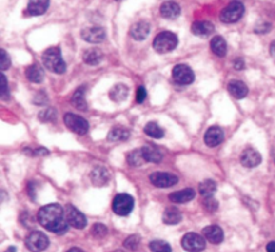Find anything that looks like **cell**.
<instances>
[{
	"label": "cell",
	"mask_w": 275,
	"mask_h": 252,
	"mask_svg": "<svg viewBox=\"0 0 275 252\" xmlns=\"http://www.w3.org/2000/svg\"><path fill=\"white\" fill-rule=\"evenodd\" d=\"M38 221L46 230L57 235H63L69 230V221L66 219V212L59 204H49L39 209Z\"/></svg>",
	"instance_id": "obj_1"
},
{
	"label": "cell",
	"mask_w": 275,
	"mask_h": 252,
	"mask_svg": "<svg viewBox=\"0 0 275 252\" xmlns=\"http://www.w3.org/2000/svg\"><path fill=\"white\" fill-rule=\"evenodd\" d=\"M42 60L46 69H49L55 74H63L66 71V63L58 47L47 48L42 55Z\"/></svg>",
	"instance_id": "obj_2"
},
{
	"label": "cell",
	"mask_w": 275,
	"mask_h": 252,
	"mask_svg": "<svg viewBox=\"0 0 275 252\" xmlns=\"http://www.w3.org/2000/svg\"><path fill=\"white\" fill-rule=\"evenodd\" d=\"M177 42H178L177 37H176L173 32L162 31L155 38V40H153V48L156 50L157 53L160 54L171 53L172 50L176 48Z\"/></svg>",
	"instance_id": "obj_3"
},
{
	"label": "cell",
	"mask_w": 275,
	"mask_h": 252,
	"mask_svg": "<svg viewBox=\"0 0 275 252\" xmlns=\"http://www.w3.org/2000/svg\"><path fill=\"white\" fill-rule=\"evenodd\" d=\"M133 207H135V200L128 193L117 194L112 204L114 213L118 214V216H128L133 211Z\"/></svg>",
	"instance_id": "obj_4"
},
{
	"label": "cell",
	"mask_w": 275,
	"mask_h": 252,
	"mask_svg": "<svg viewBox=\"0 0 275 252\" xmlns=\"http://www.w3.org/2000/svg\"><path fill=\"white\" fill-rule=\"evenodd\" d=\"M24 243H26V247H27L31 252H42L49 247L50 240L43 232L33 231V232L28 233Z\"/></svg>",
	"instance_id": "obj_5"
},
{
	"label": "cell",
	"mask_w": 275,
	"mask_h": 252,
	"mask_svg": "<svg viewBox=\"0 0 275 252\" xmlns=\"http://www.w3.org/2000/svg\"><path fill=\"white\" fill-rule=\"evenodd\" d=\"M244 14V5L240 1H231L220 12V19L224 23H235Z\"/></svg>",
	"instance_id": "obj_6"
},
{
	"label": "cell",
	"mask_w": 275,
	"mask_h": 252,
	"mask_svg": "<svg viewBox=\"0 0 275 252\" xmlns=\"http://www.w3.org/2000/svg\"><path fill=\"white\" fill-rule=\"evenodd\" d=\"M172 79L177 85H191L195 80V74L187 64H177L172 70Z\"/></svg>",
	"instance_id": "obj_7"
},
{
	"label": "cell",
	"mask_w": 275,
	"mask_h": 252,
	"mask_svg": "<svg viewBox=\"0 0 275 252\" xmlns=\"http://www.w3.org/2000/svg\"><path fill=\"white\" fill-rule=\"evenodd\" d=\"M65 125L70 129L71 132H74L77 134H86L89 132V122L85 118L76 116L73 113H67L63 117Z\"/></svg>",
	"instance_id": "obj_8"
},
{
	"label": "cell",
	"mask_w": 275,
	"mask_h": 252,
	"mask_svg": "<svg viewBox=\"0 0 275 252\" xmlns=\"http://www.w3.org/2000/svg\"><path fill=\"white\" fill-rule=\"evenodd\" d=\"M181 247L188 252H200L205 248V240L203 236L189 232L181 240Z\"/></svg>",
	"instance_id": "obj_9"
},
{
	"label": "cell",
	"mask_w": 275,
	"mask_h": 252,
	"mask_svg": "<svg viewBox=\"0 0 275 252\" xmlns=\"http://www.w3.org/2000/svg\"><path fill=\"white\" fill-rule=\"evenodd\" d=\"M151 182L157 188H171L178 182V177L172 173L165 172H156L149 177Z\"/></svg>",
	"instance_id": "obj_10"
},
{
	"label": "cell",
	"mask_w": 275,
	"mask_h": 252,
	"mask_svg": "<svg viewBox=\"0 0 275 252\" xmlns=\"http://www.w3.org/2000/svg\"><path fill=\"white\" fill-rule=\"evenodd\" d=\"M66 212V219L69 221V224L71 227H74L77 230H82V228H85L87 224V219L85 214L79 212L78 209L74 208V207H71L69 205L67 208L65 209Z\"/></svg>",
	"instance_id": "obj_11"
},
{
	"label": "cell",
	"mask_w": 275,
	"mask_h": 252,
	"mask_svg": "<svg viewBox=\"0 0 275 252\" xmlns=\"http://www.w3.org/2000/svg\"><path fill=\"white\" fill-rule=\"evenodd\" d=\"M81 37L83 40L89 43H101L105 40L106 32L102 27H89V28L82 30Z\"/></svg>",
	"instance_id": "obj_12"
},
{
	"label": "cell",
	"mask_w": 275,
	"mask_h": 252,
	"mask_svg": "<svg viewBox=\"0 0 275 252\" xmlns=\"http://www.w3.org/2000/svg\"><path fill=\"white\" fill-rule=\"evenodd\" d=\"M240 162L244 168H255L262 162V155L258 150L247 148L240 155Z\"/></svg>",
	"instance_id": "obj_13"
},
{
	"label": "cell",
	"mask_w": 275,
	"mask_h": 252,
	"mask_svg": "<svg viewBox=\"0 0 275 252\" xmlns=\"http://www.w3.org/2000/svg\"><path fill=\"white\" fill-rule=\"evenodd\" d=\"M224 139V133L219 126H211L204 134V142L210 148H215L217 145H220Z\"/></svg>",
	"instance_id": "obj_14"
},
{
	"label": "cell",
	"mask_w": 275,
	"mask_h": 252,
	"mask_svg": "<svg viewBox=\"0 0 275 252\" xmlns=\"http://www.w3.org/2000/svg\"><path fill=\"white\" fill-rule=\"evenodd\" d=\"M151 31V24L148 21H137L130 28V37L136 40H144Z\"/></svg>",
	"instance_id": "obj_15"
},
{
	"label": "cell",
	"mask_w": 275,
	"mask_h": 252,
	"mask_svg": "<svg viewBox=\"0 0 275 252\" xmlns=\"http://www.w3.org/2000/svg\"><path fill=\"white\" fill-rule=\"evenodd\" d=\"M203 235L207 240L212 243V244H220L223 239H224V233L223 230L217 225H208L203 230Z\"/></svg>",
	"instance_id": "obj_16"
},
{
	"label": "cell",
	"mask_w": 275,
	"mask_h": 252,
	"mask_svg": "<svg viewBox=\"0 0 275 252\" xmlns=\"http://www.w3.org/2000/svg\"><path fill=\"white\" fill-rule=\"evenodd\" d=\"M180 5L177 3H175V1H165V3H162L161 7H160V14L164 19H169V20H172V19H176L178 15H180Z\"/></svg>",
	"instance_id": "obj_17"
},
{
	"label": "cell",
	"mask_w": 275,
	"mask_h": 252,
	"mask_svg": "<svg viewBox=\"0 0 275 252\" xmlns=\"http://www.w3.org/2000/svg\"><path fill=\"white\" fill-rule=\"evenodd\" d=\"M90 178H92V182L97 187H102L105 184H108L109 178H110V174L106 168L103 166H97L94 168L90 173Z\"/></svg>",
	"instance_id": "obj_18"
},
{
	"label": "cell",
	"mask_w": 275,
	"mask_h": 252,
	"mask_svg": "<svg viewBox=\"0 0 275 252\" xmlns=\"http://www.w3.org/2000/svg\"><path fill=\"white\" fill-rule=\"evenodd\" d=\"M228 93H230L232 97H235L236 99H242V98H246V97H247L248 87L242 80H231V82L228 83Z\"/></svg>",
	"instance_id": "obj_19"
},
{
	"label": "cell",
	"mask_w": 275,
	"mask_h": 252,
	"mask_svg": "<svg viewBox=\"0 0 275 252\" xmlns=\"http://www.w3.org/2000/svg\"><path fill=\"white\" fill-rule=\"evenodd\" d=\"M142 153L148 162H161L164 158V152L158 146H153V145H145L142 148Z\"/></svg>",
	"instance_id": "obj_20"
},
{
	"label": "cell",
	"mask_w": 275,
	"mask_h": 252,
	"mask_svg": "<svg viewBox=\"0 0 275 252\" xmlns=\"http://www.w3.org/2000/svg\"><path fill=\"white\" fill-rule=\"evenodd\" d=\"M214 30H215L214 24L207 20L195 21L194 24H192V27H191L192 34L197 35V37H208V35H211V34L214 32Z\"/></svg>",
	"instance_id": "obj_21"
},
{
	"label": "cell",
	"mask_w": 275,
	"mask_h": 252,
	"mask_svg": "<svg viewBox=\"0 0 275 252\" xmlns=\"http://www.w3.org/2000/svg\"><path fill=\"white\" fill-rule=\"evenodd\" d=\"M195 198V191L192 188H185L183 191H177L169 194V200L176 204H185L194 200Z\"/></svg>",
	"instance_id": "obj_22"
},
{
	"label": "cell",
	"mask_w": 275,
	"mask_h": 252,
	"mask_svg": "<svg viewBox=\"0 0 275 252\" xmlns=\"http://www.w3.org/2000/svg\"><path fill=\"white\" fill-rule=\"evenodd\" d=\"M50 5V0H28L27 10L34 16L43 15Z\"/></svg>",
	"instance_id": "obj_23"
},
{
	"label": "cell",
	"mask_w": 275,
	"mask_h": 252,
	"mask_svg": "<svg viewBox=\"0 0 275 252\" xmlns=\"http://www.w3.org/2000/svg\"><path fill=\"white\" fill-rule=\"evenodd\" d=\"M85 94H86V87H85V86H81V87H78V89L74 91V94L71 97V103H73V106H76L77 109H79L82 112L87 109V102L86 98H85Z\"/></svg>",
	"instance_id": "obj_24"
},
{
	"label": "cell",
	"mask_w": 275,
	"mask_h": 252,
	"mask_svg": "<svg viewBox=\"0 0 275 252\" xmlns=\"http://www.w3.org/2000/svg\"><path fill=\"white\" fill-rule=\"evenodd\" d=\"M129 94V89L128 86H125L124 83H117L112 87V90L109 91V97L110 99L114 102H122L128 98Z\"/></svg>",
	"instance_id": "obj_25"
},
{
	"label": "cell",
	"mask_w": 275,
	"mask_h": 252,
	"mask_svg": "<svg viewBox=\"0 0 275 252\" xmlns=\"http://www.w3.org/2000/svg\"><path fill=\"white\" fill-rule=\"evenodd\" d=\"M183 219L181 216V212L178 211L177 208L175 207H171V208L165 209V212L162 214V221L167 225H176L178 224Z\"/></svg>",
	"instance_id": "obj_26"
},
{
	"label": "cell",
	"mask_w": 275,
	"mask_h": 252,
	"mask_svg": "<svg viewBox=\"0 0 275 252\" xmlns=\"http://www.w3.org/2000/svg\"><path fill=\"white\" fill-rule=\"evenodd\" d=\"M130 137V132L124 126H116L108 134V139L112 142H121L126 141Z\"/></svg>",
	"instance_id": "obj_27"
},
{
	"label": "cell",
	"mask_w": 275,
	"mask_h": 252,
	"mask_svg": "<svg viewBox=\"0 0 275 252\" xmlns=\"http://www.w3.org/2000/svg\"><path fill=\"white\" fill-rule=\"evenodd\" d=\"M103 58V54L101 50L98 48H89L83 54V62L90 66H97L101 63V60Z\"/></svg>",
	"instance_id": "obj_28"
},
{
	"label": "cell",
	"mask_w": 275,
	"mask_h": 252,
	"mask_svg": "<svg viewBox=\"0 0 275 252\" xmlns=\"http://www.w3.org/2000/svg\"><path fill=\"white\" fill-rule=\"evenodd\" d=\"M211 50L217 57H226L227 55V43L221 37H215L211 40Z\"/></svg>",
	"instance_id": "obj_29"
},
{
	"label": "cell",
	"mask_w": 275,
	"mask_h": 252,
	"mask_svg": "<svg viewBox=\"0 0 275 252\" xmlns=\"http://www.w3.org/2000/svg\"><path fill=\"white\" fill-rule=\"evenodd\" d=\"M26 77L30 82H34V83H40L44 78L43 70L40 69V66L38 64H33L30 66L27 70H26Z\"/></svg>",
	"instance_id": "obj_30"
},
{
	"label": "cell",
	"mask_w": 275,
	"mask_h": 252,
	"mask_svg": "<svg viewBox=\"0 0 275 252\" xmlns=\"http://www.w3.org/2000/svg\"><path fill=\"white\" fill-rule=\"evenodd\" d=\"M145 161L144 153H142V148L141 149L132 150L129 155H128V164L132 166H140L142 165Z\"/></svg>",
	"instance_id": "obj_31"
},
{
	"label": "cell",
	"mask_w": 275,
	"mask_h": 252,
	"mask_svg": "<svg viewBox=\"0 0 275 252\" xmlns=\"http://www.w3.org/2000/svg\"><path fill=\"white\" fill-rule=\"evenodd\" d=\"M144 132H145L149 137L152 138H162L164 137V130H162L161 126H158V123L156 122H148L144 128Z\"/></svg>",
	"instance_id": "obj_32"
},
{
	"label": "cell",
	"mask_w": 275,
	"mask_h": 252,
	"mask_svg": "<svg viewBox=\"0 0 275 252\" xmlns=\"http://www.w3.org/2000/svg\"><path fill=\"white\" fill-rule=\"evenodd\" d=\"M199 191L203 197H211L216 192V182L212 180H204L199 185Z\"/></svg>",
	"instance_id": "obj_33"
},
{
	"label": "cell",
	"mask_w": 275,
	"mask_h": 252,
	"mask_svg": "<svg viewBox=\"0 0 275 252\" xmlns=\"http://www.w3.org/2000/svg\"><path fill=\"white\" fill-rule=\"evenodd\" d=\"M149 250L152 252H172V248L164 240H153L149 243Z\"/></svg>",
	"instance_id": "obj_34"
},
{
	"label": "cell",
	"mask_w": 275,
	"mask_h": 252,
	"mask_svg": "<svg viewBox=\"0 0 275 252\" xmlns=\"http://www.w3.org/2000/svg\"><path fill=\"white\" fill-rule=\"evenodd\" d=\"M39 119L42 122H51L55 121V110L53 109H44L43 112L39 113Z\"/></svg>",
	"instance_id": "obj_35"
},
{
	"label": "cell",
	"mask_w": 275,
	"mask_h": 252,
	"mask_svg": "<svg viewBox=\"0 0 275 252\" xmlns=\"http://www.w3.org/2000/svg\"><path fill=\"white\" fill-rule=\"evenodd\" d=\"M140 241H141L140 236L132 235V236H129L126 240H125L124 244L126 248H129V250H132V251H135V250H137V247L140 246Z\"/></svg>",
	"instance_id": "obj_36"
},
{
	"label": "cell",
	"mask_w": 275,
	"mask_h": 252,
	"mask_svg": "<svg viewBox=\"0 0 275 252\" xmlns=\"http://www.w3.org/2000/svg\"><path fill=\"white\" fill-rule=\"evenodd\" d=\"M11 66V58L8 57V54L6 53V50H0V67L4 71Z\"/></svg>",
	"instance_id": "obj_37"
},
{
	"label": "cell",
	"mask_w": 275,
	"mask_h": 252,
	"mask_svg": "<svg viewBox=\"0 0 275 252\" xmlns=\"http://www.w3.org/2000/svg\"><path fill=\"white\" fill-rule=\"evenodd\" d=\"M92 233L94 237L101 239V237H103V236L108 233V228H106V227H105L103 224H96L94 227H93Z\"/></svg>",
	"instance_id": "obj_38"
},
{
	"label": "cell",
	"mask_w": 275,
	"mask_h": 252,
	"mask_svg": "<svg viewBox=\"0 0 275 252\" xmlns=\"http://www.w3.org/2000/svg\"><path fill=\"white\" fill-rule=\"evenodd\" d=\"M203 207H204L208 212H215V209L217 208V203H216V200L212 197V196H211V197H204Z\"/></svg>",
	"instance_id": "obj_39"
},
{
	"label": "cell",
	"mask_w": 275,
	"mask_h": 252,
	"mask_svg": "<svg viewBox=\"0 0 275 252\" xmlns=\"http://www.w3.org/2000/svg\"><path fill=\"white\" fill-rule=\"evenodd\" d=\"M146 98V90L144 87H138L137 89V94H136V99L138 103H142V102L145 101Z\"/></svg>",
	"instance_id": "obj_40"
},
{
	"label": "cell",
	"mask_w": 275,
	"mask_h": 252,
	"mask_svg": "<svg viewBox=\"0 0 275 252\" xmlns=\"http://www.w3.org/2000/svg\"><path fill=\"white\" fill-rule=\"evenodd\" d=\"M1 80H3V83H1V97L6 99L7 98V94H8V83H7V78H6V75L4 74H1Z\"/></svg>",
	"instance_id": "obj_41"
},
{
	"label": "cell",
	"mask_w": 275,
	"mask_h": 252,
	"mask_svg": "<svg viewBox=\"0 0 275 252\" xmlns=\"http://www.w3.org/2000/svg\"><path fill=\"white\" fill-rule=\"evenodd\" d=\"M234 67L236 70H242L244 67V62H243L242 59H235L234 60Z\"/></svg>",
	"instance_id": "obj_42"
},
{
	"label": "cell",
	"mask_w": 275,
	"mask_h": 252,
	"mask_svg": "<svg viewBox=\"0 0 275 252\" xmlns=\"http://www.w3.org/2000/svg\"><path fill=\"white\" fill-rule=\"evenodd\" d=\"M266 251L267 252H275V241H270L267 247H266Z\"/></svg>",
	"instance_id": "obj_43"
},
{
	"label": "cell",
	"mask_w": 275,
	"mask_h": 252,
	"mask_svg": "<svg viewBox=\"0 0 275 252\" xmlns=\"http://www.w3.org/2000/svg\"><path fill=\"white\" fill-rule=\"evenodd\" d=\"M4 252H17V248L15 247H8Z\"/></svg>",
	"instance_id": "obj_44"
},
{
	"label": "cell",
	"mask_w": 275,
	"mask_h": 252,
	"mask_svg": "<svg viewBox=\"0 0 275 252\" xmlns=\"http://www.w3.org/2000/svg\"><path fill=\"white\" fill-rule=\"evenodd\" d=\"M67 252H83L82 250H79V248H70Z\"/></svg>",
	"instance_id": "obj_45"
},
{
	"label": "cell",
	"mask_w": 275,
	"mask_h": 252,
	"mask_svg": "<svg viewBox=\"0 0 275 252\" xmlns=\"http://www.w3.org/2000/svg\"><path fill=\"white\" fill-rule=\"evenodd\" d=\"M271 54H273V55H275V43H273V44H271Z\"/></svg>",
	"instance_id": "obj_46"
}]
</instances>
